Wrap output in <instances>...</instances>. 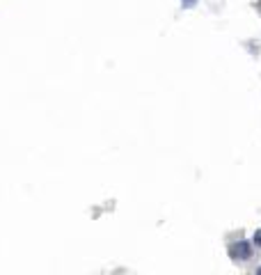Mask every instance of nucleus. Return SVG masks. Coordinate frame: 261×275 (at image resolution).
I'll use <instances>...</instances> for the list:
<instances>
[{"label":"nucleus","instance_id":"f257e3e1","mask_svg":"<svg viewBox=\"0 0 261 275\" xmlns=\"http://www.w3.org/2000/svg\"><path fill=\"white\" fill-rule=\"evenodd\" d=\"M229 257L234 259H250L252 257V245L248 241H236L229 245Z\"/></svg>","mask_w":261,"mask_h":275},{"label":"nucleus","instance_id":"f03ea898","mask_svg":"<svg viewBox=\"0 0 261 275\" xmlns=\"http://www.w3.org/2000/svg\"><path fill=\"white\" fill-rule=\"evenodd\" d=\"M255 243L261 245V229H259V232H255Z\"/></svg>","mask_w":261,"mask_h":275},{"label":"nucleus","instance_id":"7ed1b4c3","mask_svg":"<svg viewBox=\"0 0 261 275\" xmlns=\"http://www.w3.org/2000/svg\"><path fill=\"white\" fill-rule=\"evenodd\" d=\"M195 5V0H184V7H193Z\"/></svg>","mask_w":261,"mask_h":275}]
</instances>
